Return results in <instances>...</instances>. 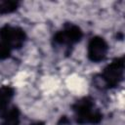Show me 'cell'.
Here are the masks:
<instances>
[{
    "label": "cell",
    "instance_id": "cell-7",
    "mask_svg": "<svg viewBox=\"0 0 125 125\" xmlns=\"http://www.w3.org/2000/svg\"><path fill=\"white\" fill-rule=\"evenodd\" d=\"M2 118V125H19L20 111L16 106L9 107L4 113L0 115Z\"/></svg>",
    "mask_w": 125,
    "mask_h": 125
},
{
    "label": "cell",
    "instance_id": "cell-6",
    "mask_svg": "<svg viewBox=\"0 0 125 125\" xmlns=\"http://www.w3.org/2000/svg\"><path fill=\"white\" fill-rule=\"evenodd\" d=\"M14 97V89L10 86L0 88V115L4 113L10 106V103Z\"/></svg>",
    "mask_w": 125,
    "mask_h": 125
},
{
    "label": "cell",
    "instance_id": "cell-4",
    "mask_svg": "<svg viewBox=\"0 0 125 125\" xmlns=\"http://www.w3.org/2000/svg\"><path fill=\"white\" fill-rule=\"evenodd\" d=\"M82 31L81 29L74 24L66 25L62 30L57 32L54 36V41L60 45H66L71 46L77 43L82 38Z\"/></svg>",
    "mask_w": 125,
    "mask_h": 125
},
{
    "label": "cell",
    "instance_id": "cell-5",
    "mask_svg": "<svg viewBox=\"0 0 125 125\" xmlns=\"http://www.w3.org/2000/svg\"><path fill=\"white\" fill-rule=\"evenodd\" d=\"M107 50V43L104 38L99 36L93 37L88 44V58L92 62H99L105 58Z\"/></svg>",
    "mask_w": 125,
    "mask_h": 125
},
{
    "label": "cell",
    "instance_id": "cell-9",
    "mask_svg": "<svg viewBox=\"0 0 125 125\" xmlns=\"http://www.w3.org/2000/svg\"><path fill=\"white\" fill-rule=\"evenodd\" d=\"M10 53H11V49L0 41V60L7 59L10 56Z\"/></svg>",
    "mask_w": 125,
    "mask_h": 125
},
{
    "label": "cell",
    "instance_id": "cell-8",
    "mask_svg": "<svg viewBox=\"0 0 125 125\" xmlns=\"http://www.w3.org/2000/svg\"><path fill=\"white\" fill-rule=\"evenodd\" d=\"M19 3L16 1H0V14H10L17 10Z\"/></svg>",
    "mask_w": 125,
    "mask_h": 125
},
{
    "label": "cell",
    "instance_id": "cell-10",
    "mask_svg": "<svg viewBox=\"0 0 125 125\" xmlns=\"http://www.w3.org/2000/svg\"><path fill=\"white\" fill-rule=\"evenodd\" d=\"M30 125H44V123H42V122H35V123L30 124Z\"/></svg>",
    "mask_w": 125,
    "mask_h": 125
},
{
    "label": "cell",
    "instance_id": "cell-2",
    "mask_svg": "<svg viewBox=\"0 0 125 125\" xmlns=\"http://www.w3.org/2000/svg\"><path fill=\"white\" fill-rule=\"evenodd\" d=\"M26 35L23 29L18 26L4 25L0 28V39L1 42L8 46L10 49L21 48L24 41Z\"/></svg>",
    "mask_w": 125,
    "mask_h": 125
},
{
    "label": "cell",
    "instance_id": "cell-3",
    "mask_svg": "<svg viewBox=\"0 0 125 125\" xmlns=\"http://www.w3.org/2000/svg\"><path fill=\"white\" fill-rule=\"evenodd\" d=\"M123 76V59H116L101 74L102 84L107 88L116 86Z\"/></svg>",
    "mask_w": 125,
    "mask_h": 125
},
{
    "label": "cell",
    "instance_id": "cell-1",
    "mask_svg": "<svg viewBox=\"0 0 125 125\" xmlns=\"http://www.w3.org/2000/svg\"><path fill=\"white\" fill-rule=\"evenodd\" d=\"M94 103L88 98H85L77 102L74 105V111L76 113V120L79 123H91L95 124L100 122L102 114L94 108Z\"/></svg>",
    "mask_w": 125,
    "mask_h": 125
}]
</instances>
